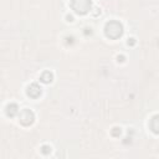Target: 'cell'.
Segmentation results:
<instances>
[{"mask_svg":"<svg viewBox=\"0 0 159 159\" xmlns=\"http://www.w3.org/2000/svg\"><path fill=\"white\" fill-rule=\"evenodd\" d=\"M104 34L109 39H118L123 34V26L119 21H109L104 26Z\"/></svg>","mask_w":159,"mask_h":159,"instance_id":"6da1fadb","label":"cell"},{"mask_svg":"<svg viewBox=\"0 0 159 159\" xmlns=\"http://www.w3.org/2000/svg\"><path fill=\"white\" fill-rule=\"evenodd\" d=\"M92 1L91 0H71V7L77 14H87L91 10Z\"/></svg>","mask_w":159,"mask_h":159,"instance_id":"7a4b0ae2","label":"cell"},{"mask_svg":"<svg viewBox=\"0 0 159 159\" xmlns=\"http://www.w3.org/2000/svg\"><path fill=\"white\" fill-rule=\"evenodd\" d=\"M34 119H35V114H34V112H32L31 109L25 108V109H22V111L20 112V114H19V120H20V123L24 124V125H30V124H32V123H34Z\"/></svg>","mask_w":159,"mask_h":159,"instance_id":"3957f363","label":"cell"},{"mask_svg":"<svg viewBox=\"0 0 159 159\" xmlns=\"http://www.w3.org/2000/svg\"><path fill=\"white\" fill-rule=\"evenodd\" d=\"M27 94L30 97H32V98H37L41 94V87L37 83H31L27 87Z\"/></svg>","mask_w":159,"mask_h":159,"instance_id":"277c9868","label":"cell"},{"mask_svg":"<svg viewBox=\"0 0 159 159\" xmlns=\"http://www.w3.org/2000/svg\"><path fill=\"white\" fill-rule=\"evenodd\" d=\"M149 128L153 133L159 134V114H155L152 117V119L149 122Z\"/></svg>","mask_w":159,"mask_h":159,"instance_id":"5b68a950","label":"cell"},{"mask_svg":"<svg viewBox=\"0 0 159 159\" xmlns=\"http://www.w3.org/2000/svg\"><path fill=\"white\" fill-rule=\"evenodd\" d=\"M17 112H19V107H17V104H15V103L7 104V107H6V114H7L9 117H14V116H16Z\"/></svg>","mask_w":159,"mask_h":159,"instance_id":"8992f818","label":"cell"},{"mask_svg":"<svg viewBox=\"0 0 159 159\" xmlns=\"http://www.w3.org/2000/svg\"><path fill=\"white\" fill-rule=\"evenodd\" d=\"M52 80H53V75H52V72H50V71H45V72L41 75V81H42L43 83H50V82H52Z\"/></svg>","mask_w":159,"mask_h":159,"instance_id":"52a82bcc","label":"cell"},{"mask_svg":"<svg viewBox=\"0 0 159 159\" xmlns=\"http://www.w3.org/2000/svg\"><path fill=\"white\" fill-rule=\"evenodd\" d=\"M112 134H113L114 137H118V135H120V128H113V130H112Z\"/></svg>","mask_w":159,"mask_h":159,"instance_id":"ba28073f","label":"cell"},{"mask_svg":"<svg viewBox=\"0 0 159 159\" xmlns=\"http://www.w3.org/2000/svg\"><path fill=\"white\" fill-rule=\"evenodd\" d=\"M41 152H42L43 154H47V153H50V152H51V147H48V145H43Z\"/></svg>","mask_w":159,"mask_h":159,"instance_id":"9c48e42d","label":"cell"},{"mask_svg":"<svg viewBox=\"0 0 159 159\" xmlns=\"http://www.w3.org/2000/svg\"><path fill=\"white\" fill-rule=\"evenodd\" d=\"M129 43L133 45V43H134V39H129V40H128V45H129Z\"/></svg>","mask_w":159,"mask_h":159,"instance_id":"30bf717a","label":"cell"}]
</instances>
